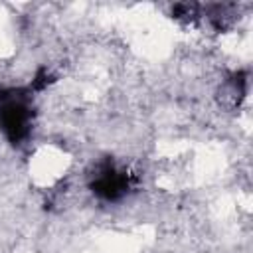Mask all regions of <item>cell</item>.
Listing matches in <instances>:
<instances>
[{
  "label": "cell",
  "instance_id": "cell-1",
  "mask_svg": "<svg viewBox=\"0 0 253 253\" xmlns=\"http://www.w3.org/2000/svg\"><path fill=\"white\" fill-rule=\"evenodd\" d=\"M73 166V154L65 144L45 140L38 144L28 158V176L40 190H53L59 186Z\"/></svg>",
  "mask_w": 253,
  "mask_h": 253
}]
</instances>
